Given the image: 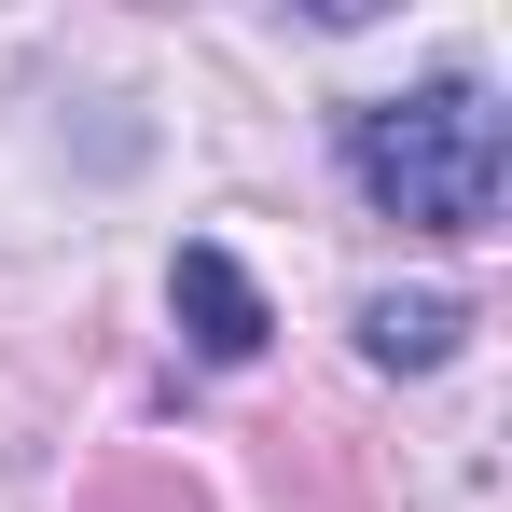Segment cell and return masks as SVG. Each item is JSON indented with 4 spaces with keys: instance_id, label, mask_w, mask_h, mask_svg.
<instances>
[{
    "instance_id": "1",
    "label": "cell",
    "mask_w": 512,
    "mask_h": 512,
    "mask_svg": "<svg viewBox=\"0 0 512 512\" xmlns=\"http://www.w3.org/2000/svg\"><path fill=\"white\" fill-rule=\"evenodd\" d=\"M346 167H360V194H374L388 222H416V236H485L512 139H499V97L485 84H416V97L346 111Z\"/></svg>"
},
{
    "instance_id": "2",
    "label": "cell",
    "mask_w": 512,
    "mask_h": 512,
    "mask_svg": "<svg viewBox=\"0 0 512 512\" xmlns=\"http://www.w3.org/2000/svg\"><path fill=\"white\" fill-rule=\"evenodd\" d=\"M180 333L208 346V360H250L263 346V291L236 277V250H208V236L180 250Z\"/></svg>"
},
{
    "instance_id": "3",
    "label": "cell",
    "mask_w": 512,
    "mask_h": 512,
    "mask_svg": "<svg viewBox=\"0 0 512 512\" xmlns=\"http://www.w3.org/2000/svg\"><path fill=\"white\" fill-rule=\"evenodd\" d=\"M360 346H374L388 374H429V360L457 346V305H443V291H388V305H360Z\"/></svg>"
}]
</instances>
